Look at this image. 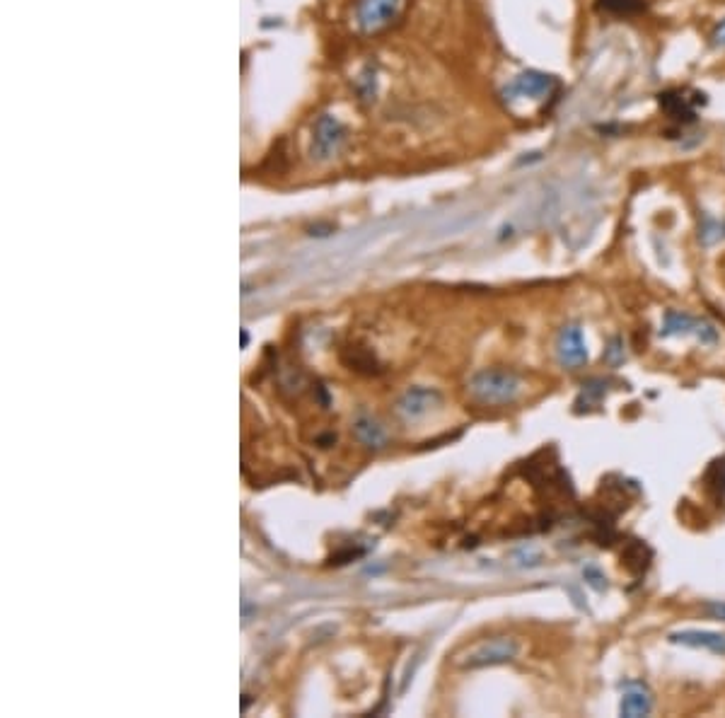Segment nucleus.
Segmentation results:
<instances>
[{"label": "nucleus", "mask_w": 725, "mask_h": 718, "mask_svg": "<svg viewBox=\"0 0 725 718\" xmlns=\"http://www.w3.org/2000/svg\"><path fill=\"white\" fill-rule=\"evenodd\" d=\"M409 0H356L353 27L361 37H380L402 22Z\"/></svg>", "instance_id": "nucleus-2"}, {"label": "nucleus", "mask_w": 725, "mask_h": 718, "mask_svg": "<svg viewBox=\"0 0 725 718\" xmlns=\"http://www.w3.org/2000/svg\"><path fill=\"white\" fill-rule=\"evenodd\" d=\"M658 104L667 119L675 121L677 126H687L696 121V112H699V107H704L706 104V95L699 90L675 88L660 92Z\"/></svg>", "instance_id": "nucleus-5"}, {"label": "nucleus", "mask_w": 725, "mask_h": 718, "mask_svg": "<svg viewBox=\"0 0 725 718\" xmlns=\"http://www.w3.org/2000/svg\"><path fill=\"white\" fill-rule=\"evenodd\" d=\"M559 92V80L554 75L539 73V71H525L520 73L513 83L506 85L503 90V102L515 114H520L527 107V112L535 107H544L547 100H554Z\"/></svg>", "instance_id": "nucleus-1"}, {"label": "nucleus", "mask_w": 725, "mask_h": 718, "mask_svg": "<svg viewBox=\"0 0 725 718\" xmlns=\"http://www.w3.org/2000/svg\"><path fill=\"white\" fill-rule=\"evenodd\" d=\"M443 402L440 392L435 387H409L402 397L397 399V414L402 416L404 421H421L426 419L431 411H435Z\"/></svg>", "instance_id": "nucleus-8"}, {"label": "nucleus", "mask_w": 725, "mask_h": 718, "mask_svg": "<svg viewBox=\"0 0 725 718\" xmlns=\"http://www.w3.org/2000/svg\"><path fill=\"white\" fill-rule=\"evenodd\" d=\"M651 711H653V697L651 692H648V687L641 685V682H626L622 704H619V714L626 718H638V716H648Z\"/></svg>", "instance_id": "nucleus-11"}, {"label": "nucleus", "mask_w": 725, "mask_h": 718, "mask_svg": "<svg viewBox=\"0 0 725 718\" xmlns=\"http://www.w3.org/2000/svg\"><path fill=\"white\" fill-rule=\"evenodd\" d=\"M556 358L564 368H583L588 363V346H585L583 329L576 327V324H568L559 332V339H556Z\"/></svg>", "instance_id": "nucleus-9"}, {"label": "nucleus", "mask_w": 725, "mask_h": 718, "mask_svg": "<svg viewBox=\"0 0 725 718\" xmlns=\"http://www.w3.org/2000/svg\"><path fill=\"white\" fill-rule=\"evenodd\" d=\"M597 13L607 17H617V20H629V17H638L646 13L648 3L646 0H595Z\"/></svg>", "instance_id": "nucleus-12"}, {"label": "nucleus", "mask_w": 725, "mask_h": 718, "mask_svg": "<svg viewBox=\"0 0 725 718\" xmlns=\"http://www.w3.org/2000/svg\"><path fill=\"white\" fill-rule=\"evenodd\" d=\"M687 334H694L701 344H716L718 341V332L711 322L699 320V317H692L680 310H667L660 337H687Z\"/></svg>", "instance_id": "nucleus-7"}, {"label": "nucleus", "mask_w": 725, "mask_h": 718, "mask_svg": "<svg viewBox=\"0 0 725 718\" xmlns=\"http://www.w3.org/2000/svg\"><path fill=\"white\" fill-rule=\"evenodd\" d=\"M704 484L713 496V501L723 503L725 501V457H718V460L711 462V467L706 469Z\"/></svg>", "instance_id": "nucleus-16"}, {"label": "nucleus", "mask_w": 725, "mask_h": 718, "mask_svg": "<svg viewBox=\"0 0 725 718\" xmlns=\"http://www.w3.org/2000/svg\"><path fill=\"white\" fill-rule=\"evenodd\" d=\"M699 240H701V245H706V247L725 240V220L704 216V220H701V225H699Z\"/></svg>", "instance_id": "nucleus-17"}, {"label": "nucleus", "mask_w": 725, "mask_h": 718, "mask_svg": "<svg viewBox=\"0 0 725 718\" xmlns=\"http://www.w3.org/2000/svg\"><path fill=\"white\" fill-rule=\"evenodd\" d=\"M515 656H518V644L513 639H506V636H498V639L481 641L479 646L469 648V653L462 656L460 665L464 670H479L510 663Z\"/></svg>", "instance_id": "nucleus-6"}, {"label": "nucleus", "mask_w": 725, "mask_h": 718, "mask_svg": "<svg viewBox=\"0 0 725 718\" xmlns=\"http://www.w3.org/2000/svg\"><path fill=\"white\" fill-rule=\"evenodd\" d=\"M704 612L711 619H718V622H725V602L721 600H711L704 605Z\"/></svg>", "instance_id": "nucleus-20"}, {"label": "nucleus", "mask_w": 725, "mask_h": 718, "mask_svg": "<svg viewBox=\"0 0 725 718\" xmlns=\"http://www.w3.org/2000/svg\"><path fill=\"white\" fill-rule=\"evenodd\" d=\"M711 46L713 49H725V20L711 32Z\"/></svg>", "instance_id": "nucleus-21"}, {"label": "nucleus", "mask_w": 725, "mask_h": 718, "mask_svg": "<svg viewBox=\"0 0 725 718\" xmlns=\"http://www.w3.org/2000/svg\"><path fill=\"white\" fill-rule=\"evenodd\" d=\"M651 549L646 547L641 540H631L626 542L624 552H622V564L626 566V571L631 573V576L641 578L643 573L648 571V566H651Z\"/></svg>", "instance_id": "nucleus-13"}, {"label": "nucleus", "mask_w": 725, "mask_h": 718, "mask_svg": "<svg viewBox=\"0 0 725 718\" xmlns=\"http://www.w3.org/2000/svg\"><path fill=\"white\" fill-rule=\"evenodd\" d=\"M583 578L588 586H593L597 593H602V590H607V578L602 576V571L597 569V566H588V569L583 571Z\"/></svg>", "instance_id": "nucleus-19"}, {"label": "nucleus", "mask_w": 725, "mask_h": 718, "mask_svg": "<svg viewBox=\"0 0 725 718\" xmlns=\"http://www.w3.org/2000/svg\"><path fill=\"white\" fill-rule=\"evenodd\" d=\"M353 433H356V438L361 440L365 448L377 450L387 443V431L375 419H370V416H361L356 421V426H353Z\"/></svg>", "instance_id": "nucleus-14"}, {"label": "nucleus", "mask_w": 725, "mask_h": 718, "mask_svg": "<svg viewBox=\"0 0 725 718\" xmlns=\"http://www.w3.org/2000/svg\"><path fill=\"white\" fill-rule=\"evenodd\" d=\"M607 395V382L595 378V380H588L583 385V390H580V395L576 399V411L578 414H583V411H593L600 407L602 397Z\"/></svg>", "instance_id": "nucleus-15"}, {"label": "nucleus", "mask_w": 725, "mask_h": 718, "mask_svg": "<svg viewBox=\"0 0 725 718\" xmlns=\"http://www.w3.org/2000/svg\"><path fill=\"white\" fill-rule=\"evenodd\" d=\"M348 141V129L341 119L332 114H322L312 126L310 153L315 160H332L334 155L341 153V148Z\"/></svg>", "instance_id": "nucleus-4"}, {"label": "nucleus", "mask_w": 725, "mask_h": 718, "mask_svg": "<svg viewBox=\"0 0 725 718\" xmlns=\"http://www.w3.org/2000/svg\"><path fill=\"white\" fill-rule=\"evenodd\" d=\"M670 644L687 646V648H706V651L716 653V656H725V634L723 631H701V629H682L672 631L667 636Z\"/></svg>", "instance_id": "nucleus-10"}, {"label": "nucleus", "mask_w": 725, "mask_h": 718, "mask_svg": "<svg viewBox=\"0 0 725 718\" xmlns=\"http://www.w3.org/2000/svg\"><path fill=\"white\" fill-rule=\"evenodd\" d=\"M522 382L518 373L508 368H484L469 378V395L481 404L501 407V404L515 402L520 395Z\"/></svg>", "instance_id": "nucleus-3"}, {"label": "nucleus", "mask_w": 725, "mask_h": 718, "mask_svg": "<svg viewBox=\"0 0 725 718\" xmlns=\"http://www.w3.org/2000/svg\"><path fill=\"white\" fill-rule=\"evenodd\" d=\"M624 358H626V353H624V341L619 339V337H614L612 341H609V346L605 349V361H607L609 366H612V368H617V366H622Z\"/></svg>", "instance_id": "nucleus-18"}]
</instances>
